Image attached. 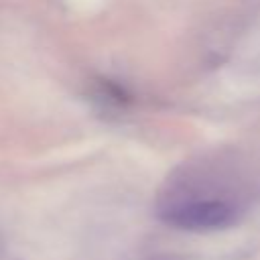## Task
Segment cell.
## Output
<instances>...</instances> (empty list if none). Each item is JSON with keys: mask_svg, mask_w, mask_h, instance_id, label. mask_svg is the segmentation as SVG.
<instances>
[{"mask_svg": "<svg viewBox=\"0 0 260 260\" xmlns=\"http://www.w3.org/2000/svg\"><path fill=\"white\" fill-rule=\"evenodd\" d=\"M160 219L177 230L187 232H211L223 230L236 223L238 207L219 197H197L183 199L167 205L160 211Z\"/></svg>", "mask_w": 260, "mask_h": 260, "instance_id": "obj_1", "label": "cell"}]
</instances>
